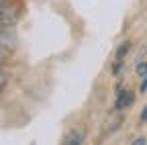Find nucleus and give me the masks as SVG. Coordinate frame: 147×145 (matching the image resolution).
Wrapping results in <instances>:
<instances>
[{
  "label": "nucleus",
  "mask_w": 147,
  "mask_h": 145,
  "mask_svg": "<svg viewBox=\"0 0 147 145\" xmlns=\"http://www.w3.org/2000/svg\"><path fill=\"white\" fill-rule=\"evenodd\" d=\"M2 2H4V0H0V4H2Z\"/></svg>",
  "instance_id": "0eeeda50"
},
{
  "label": "nucleus",
  "mask_w": 147,
  "mask_h": 145,
  "mask_svg": "<svg viewBox=\"0 0 147 145\" xmlns=\"http://www.w3.org/2000/svg\"><path fill=\"white\" fill-rule=\"evenodd\" d=\"M133 102H135V94L131 90H121L117 96V102H115V108L117 111H125V108L133 106Z\"/></svg>",
  "instance_id": "f257e3e1"
},
{
  "label": "nucleus",
  "mask_w": 147,
  "mask_h": 145,
  "mask_svg": "<svg viewBox=\"0 0 147 145\" xmlns=\"http://www.w3.org/2000/svg\"><path fill=\"white\" fill-rule=\"evenodd\" d=\"M131 145H147V139H145V137H137Z\"/></svg>",
  "instance_id": "39448f33"
},
{
  "label": "nucleus",
  "mask_w": 147,
  "mask_h": 145,
  "mask_svg": "<svg viewBox=\"0 0 147 145\" xmlns=\"http://www.w3.org/2000/svg\"><path fill=\"white\" fill-rule=\"evenodd\" d=\"M129 47H131V43H129V41H125V43H121V47L117 49V55H115V59H117V65H115V69H119V65H121L123 57L127 55V51H129Z\"/></svg>",
  "instance_id": "7ed1b4c3"
},
{
  "label": "nucleus",
  "mask_w": 147,
  "mask_h": 145,
  "mask_svg": "<svg viewBox=\"0 0 147 145\" xmlns=\"http://www.w3.org/2000/svg\"><path fill=\"white\" fill-rule=\"evenodd\" d=\"M141 121H147V106L143 108V113H141Z\"/></svg>",
  "instance_id": "423d86ee"
},
{
  "label": "nucleus",
  "mask_w": 147,
  "mask_h": 145,
  "mask_svg": "<svg viewBox=\"0 0 147 145\" xmlns=\"http://www.w3.org/2000/svg\"><path fill=\"white\" fill-rule=\"evenodd\" d=\"M82 139H84V131H76V129H71V131H67L65 133V137H63V145H80L82 143Z\"/></svg>",
  "instance_id": "f03ea898"
},
{
  "label": "nucleus",
  "mask_w": 147,
  "mask_h": 145,
  "mask_svg": "<svg viewBox=\"0 0 147 145\" xmlns=\"http://www.w3.org/2000/svg\"><path fill=\"white\" fill-rule=\"evenodd\" d=\"M137 74H139L141 78H147V61H141V63L137 65Z\"/></svg>",
  "instance_id": "20e7f679"
}]
</instances>
